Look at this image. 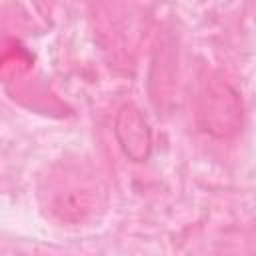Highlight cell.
Masks as SVG:
<instances>
[{
    "label": "cell",
    "instance_id": "cell-2",
    "mask_svg": "<svg viewBox=\"0 0 256 256\" xmlns=\"http://www.w3.org/2000/svg\"><path fill=\"white\" fill-rule=\"evenodd\" d=\"M116 140L132 162H146L152 152V132L144 114L134 104H124L114 118Z\"/></svg>",
    "mask_w": 256,
    "mask_h": 256
},
{
    "label": "cell",
    "instance_id": "cell-1",
    "mask_svg": "<svg viewBox=\"0 0 256 256\" xmlns=\"http://www.w3.org/2000/svg\"><path fill=\"white\" fill-rule=\"evenodd\" d=\"M198 124L204 132L226 138L242 124V106L236 90L222 78H210L198 92Z\"/></svg>",
    "mask_w": 256,
    "mask_h": 256
}]
</instances>
